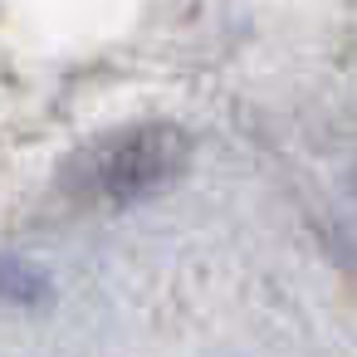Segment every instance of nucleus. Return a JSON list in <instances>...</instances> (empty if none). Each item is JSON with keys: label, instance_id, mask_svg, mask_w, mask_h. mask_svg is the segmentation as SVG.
<instances>
[{"label": "nucleus", "instance_id": "2", "mask_svg": "<svg viewBox=\"0 0 357 357\" xmlns=\"http://www.w3.org/2000/svg\"><path fill=\"white\" fill-rule=\"evenodd\" d=\"M50 298V279L10 255H0V303H45Z\"/></svg>", "mask_w": 357, "mask_h": 357}, {"label": "nucleus", "instance_id": "1", "mask_svg": "<svg viewBox=\"0 0 357 357\" xmlns=\"http://www.w3.org/2000/svg\"><path fill=\"white\" fill-rule=\"evenodd\" d=\"M191 167V137L181 123L147 118L113 132H98L59 167V191L79 206H137L176 186Z\"/></svg>", "mask_w": 357, "mask_h": 357}]
</instances>
